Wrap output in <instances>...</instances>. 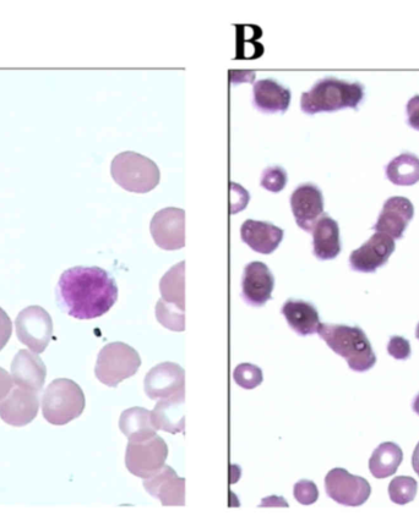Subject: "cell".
<instances>
[{"label": "cell", "mask_w": 419, "mask_h": 527, "mask_svg": "<svg viewBox=\"0 0 419 527\" xmlns=\"http://www.w3.org/2000/svg\"><path fill=\"white\" fill-rule=\"evenodd\" d=\"M13 333V323L10 321L7 312L0 309V351L8 344Z\"/></svg>", "instance_id": "cell-34"}, {"label": "cell", "mask_w": 419, "mask_h": 527, "mask_svg": "<svg viewBox=\"0 0 419 527\" xmlns=\"http://www.w3.org/2000/svg\"><path fill=\"white\" fill-rule=\"evenodd\" d=\"M396 249L395 240L389 235L375 233L366 244L352 251L350 265L353 271L374 273L386 265Z\"/></svg>", "instance_id": "cell-12"}, {"label": "cell", "mask_w": 419, "mask_h": 527, "mask_svg": "<svg viewBox=\"0 0 419 527\" xmlns=\"http://www.w3.org/2000/svg\"><path fill=\"white\" fill-rule=\"evenodd\" d=\"M184 400L185 399L159 400L155 409L151 411L152 421H154L157 431H165L172 433V435L184 432Z\"/></svg>", "instance_id": "cell-23"}, {"label": "cell", "mask_w": 419, "mask_h": 527, "mask_svg": "<svg viewBox=\"0 0 419 527\" xmlns=\"http://www.w3.org/2000/svg\"><path fill=\"white\" fill-rule=\"evenodd\" d=\"M287 173L282 167H270L266 168L261 177L260 184L265 190L270 192H280L285 189L287 184Z\"/></svg>", "instance_id": "cell-31"}, {"label": "cell", "mask_w": 419, "mask_h": 527, "mask_svg": "<svg viewBox=\"0 0 419 527\" xmlns=\"http://www.w3.org/2000/svg\"><path fill=\"white\" fill-rule=\"evenodd\" d=\"M156 317L163 327L171 329V331L183 332L185 329L184 311L165 303L162 299L156 305Z\"/></svg>", "instance_id": "cell-29"}, {"label": "cell", "mask_w": 419, "mask_h": 527, "mask_svg": "<svg viewBox=\"0 0 419 527\" xmlns=\"http://www.w3.org/2000/svg\"><path fill=\"white\" fill-rule=\"evenodd\" d=\"M416 338L419 340V323L416 329Z\"/></svg>", "instance_id": "cell-39"}, {"label": "cell", "mask_w": 419, "mask_h": 527, "mask_svg": "<svg viewBox=\"0 0 419 527\" xmlns=\"http://www.w3.org/2000/svg\"><path fill=\"white\" fill-rule=\"evenodd\" d=\"M291 207L298 227L310 233L324 214L323 192L314 184L299 185L291 196Z\"/></svg>", "instance_id": "cell-14"}, {"label": "cell", "mask_w": 419, "mask_h": 527, "mask_svg": "<svg viewBox=\"0 0 419 527\" xmlns=\"http://www.w3.org/2000/svg\"><path fill=\"white\" fill-rule=\"evenodd\" d=\"M85 394L79 384L67 378L53 381L43 393L42 413L52 425L69 424L84 413Z\"/></svg>", "instance_id": "cell-4"}, {"label": "cell", "mask_w": 419, "mask_h": 527, "mask_svg": "<svg viewBox=\"0 0 419 527\" xmlns=\"http://www.w3.org/2000/svg\"><path fill=\"white\" fill-rule=\"evenodd\" d=\"M57 296L69 316L94 320L106 315L117 303L118 287L100 267H74L59 279Z\"/></svg>", "instance_id": "cell-1"}, {"label": "cell", "mask_w": 419, "mask_h": 527, "mask_svg": "<svg viewBox=\"0 0 419 527\" xmlns=\"http://www.w3.org/2000/svg\"><path fill=\"white\" fill-rule=\"evenodd\" d=\"M145 393L152 400L185 399V372L174 362H163L151 369L144 381Z\"/></svg>", "instance_id": "cell-10"}, {"label": "cell", "mask_w": 419, "mask_h": 527, "mask_svg": "<svg viewBox=\"0 0 419 527\" xmlns=\"http://www.w3.org/2000/svg\"><path fill=\"white\" fill-rule=\"evenodd\" d=\"M152 238L163 250L173 251L185 246V212L168 207L157 212L150 224Z\"/></svg>", "instance_id": "cell-11"}, {"label": "cell", "mask_w": 419, "mask_h": 527, "mask_svg": "<svg viewBox=\"0 0 419 527\" xmlns=\"http://www.w3.org/2000/svg\"><path fill=\"white\" fill-rule=\"evenodd\" d=\"M318 334L334 353L347 361L352 371L367 372L377 364V356L362 328L320 323Z\"/></svg>", "instance_id": "cell-2"}, {"label": "cell", "mask_w": 419, "mask_h": 527, "mask_svg": "<svg viewBox=\"0 0 419 527\" xmlns=\"http://www.w3.org/2000/svg\"><path fill=\"white\" fill-rule=\"evenodd\" d=\"M388 353L396 360H407L411 356V344L404 337H393L388 345Z\"/></svg>", "instance_id": "cell-33"}, {"label": "cell", "mask_w": 419, "mask_h": 527, "mask_svg": "<svg viewBox=\"0 0 419 527\" xmlns=\"http://www.w3.org/2000/svg\"><path fill=\"white\" fill-rule=\"evenodd\" d=\"M295 498L303 505H310L318 501L319 491L317 485L313 481L302 480L296 483Z\"/></svg>", "instance_id": "cell-32"}, {"label": "cell", "mask_w": 419, "mask_h": 527, "mask_svg": "<svg viewBox=\"0 0 419 527\" xmlns=\"http://www.w3.org/2000/svg\"><path fill=\"white\" fill-rule=\"evenodd\" d=\"M412 409L417 415H419V394L417 395L415 400H413Z\"/></svg>", "instance_id": "cell-38"}, {"label": "cell", "mask_w": 419, "mask_h": 527, "mask_svg": "<svg viewBox=\"0 0 419 527\" xmlns=\"http://www.w3.org/2000/svg\"><path fill=\"white\" fill-rule=\"evenodd\" d=\"M292 93L274 79L255 82L253 103L258 111L266 114L285 113L291 106Z\"/></svg>", "instance_id": "cell-20"}, {"label": "cell", "mask_w": 419, "mask_h": 527, "mask_svg": "<svg viewBox=\"0 0 419 527\" xmlns=\"http://www.w3.org/2000/svg\"><path fill=\"white\" fill-rule=\"evenodd\" d=\"M413 214L415 207L406 197H390L384 203L383 211L373 229L375 232L389 235L394 240L401 239L408 223L412 221Z\"/></svg>", "instance_id": "cell-17"}, {"label": "cell", "mask_w": 419, "mask_h": 527, "mask_svg": "<svg viewBox=\"0 0 419 527\" xmlns=\"http://www.w3.org/2000/svg\"><path fill=\"white\" fill-rule=\"evenodd\" d=\"M363 98L364 86L359 82L324 78L319 80L312 90L303 93L301 108L308 115L331 113L345 108L356 109Z\"/></svg>", "instance_id": "cell-3"}, {"label": "cell", "mask_w": 419, "mask_h": 527, "mask_svg": "<svg viewBox=\"0 0 419 527\" xmlns=\"http://www.w3.org/2000/svg\"><path fill=\"white\" fill-rule=\"evenodd\" d=\"M12 377L16 386L40 393L45 386L47 367L40 354L20 350L13 360Z\"/></svg>", "instance_id": "cell-18"}, {"label": "cell", "mask_w": 419, "mask_h": 527, "mask_svg": "<svg viewBox=\"0 0 419 527\" xmlns=\"http://www.w3.org/2000/svg\"><path fill=\"white\" fill-rule=\"evenodd\" d=\"M418 483L413 477L399 476L391 481L389 485V496L391 502L405 505L416 498Z\"/></svg>", "instance_id": "cell-28"}, {"label": "cell", "mask_w": 419, "mask_h": 527, "mask_svg": "<svg viewBox=\"0 0 419 527\" xmlns=\"http://www.w3.org/2000/svg\"><path fill=\"white\" fill-rule=\"evenodd\" d=\"M386 177L397 186H412L419 181V158L402 153L386 166Z\"/></svg>", "instance_id": "cell-26"}, {"label": "cell", "mask_w": 419, "mask_h": 527, "mask_svg": "<svg viewBox=\"0 0 419 527\" xmlns=\"http://www.w3.org/2000/svg\"><path fill=\"white\" fill-rule=\"evenodd\" d=\"M40 395L24 388H15L0 402V417L10 426L23 427L36 419Z\"/></svg>", "instance_id": "cell-13"}, {"label": "cell", "mask_w": 419, "mask_h": 527, "mask_svg": "<svg viewBox=\"0 0 419 527\" xmlns=\"http://www.w3.org/2000/svg\"><path fill=\"white\" fill-rule=\"evenodd\" d=\"M282 315L288 325L299 336L306 337L318 333L320 326L319 312L313 304L303 300H287L282 306Z\"/></svg>", "instance_id": "cell-22"}, {"label": "cell", "mask_w": 419, "mask_h": 527, "mask_svg": "<svg viewBox=\"0 0 419 527\" xmlns=\"http://www.w3.org/2000/svg\"><path fill=\"white\" fill-rule=\"evenodd\" d=\"M404 460L402 449L393 442H385L374 450L369 460V470L375 479H386L396 474Z\"/></svg>", "instance_id": "cell-25"}, {"label": "cell", "mask_w": 419, "mask_h": 527, "mask_svg": "<svg viewBox=\"0 0 419 527\" xmlns=\"http://www.w3.org/2000/svg\"><path fill=\"white\" fill-rule=\"evenodd\" d=\"M412 468L416 471V474L419 476V443L417 444L415 452H413L412 455Z\"/></svg>", "instance_id": "cell-37"}, {"label": "cell", "mask_w": 419, "mask_h": 527, "mask_svg": "<svg viewBox=\"0 0 419 527\" xmlns=\"http://www.w3.org/2000/svg\"><path fill=\"white\" fill-rule=\"evenodd\" d=\"M236 383L244 389H254L263 383V371L260 367L252 364H242L236 367L233 373Z\"/></svg>", "instance_id": "cell-30"}, {"label": "cell", "mask_w": 419, "mask_h": 527, "mask_svg": "<svg viewBox=\"0 0 419 527\" xmlns=\"http://www.w3.org/2000/svg\"><path fill=\"white\" fill-rule=\"evenodd\" d=\"M185 262L171 268L161 279L160 289L162 300L185 310Z\"/></svg>", "instance_id": "cell-27"}, {"label": "cell", "mask_w": 419, "mask_h": 527, "mask_svg": "<svg viewBox=\"0 0 419 527\" xmlns=\"http://www.w3.org/2000/svg\"><path fill=\"white\" fill-rule=\"evenodd\" d=\"M167 457V443L156 433L155 436L139 441H129L125 465L130 474L145 480L165 465Z\"/></svg>", "instance_id": "cell-7"}, {"label": "cell", "mask_w": 419, "mask_h": 527, "mask_svg": "<svg viewBox=\"0 0 419 527\" xmlns=\"http://www.w3.org/2000/svg\"><path fill=\"white\" fill-rule=\"evenodd\" d=\"M119 428L129 441H139L156 435L157 428L152 421L151 411L144 408L125 410L119 419Z\"/></svg>", "instance_id": "cell-24"}, {"label": "cell", "mask_w": 419, "mask_h": 527, "mask_svg": "<svg viewBox=\"0 0 419 527\" xmlns=\"http://www.w3.org/2000/svg\"><path fill=\"white\" fill-rule=\"evenodd\" d=\"M13 386V377L9 375V372L0 367V402L5 397H8V394L12 392Z\"/></svg>", "instance_id": "cell-36"}, {"label": "cell", "mask_w": 419, "mask_h": 527, "mask_svg": "<svg viewBox=\"0 0 419 527\" xmlns=\"http://www.w3.org/2000/svg\"><path fill=\"white\" fill-rule=\"evenodd\" d=\"M275 277L263 262H252L244 268L242 296L248 305L264 306L272 298Z\"/></svg>", "instance_id": "cell-15"}, {"label": "cell", "mask_w": 419, "mask_h": 527, "mask_svg": "<svg viewBox=\"0 0 419 527\" xmlns=\"http://www.w3.org/2000/svg\"><path fill=\"white\" fill-rule=\"evenodd\" d=\"M407 123L419 131V95L412 97L407 103Z\"/></svg>", "instance_id": "cell-35"}, {"label": "cell", "mask_w": 419, "mask_h": 527, "mask_svg": "<svg viewBox=\"0 0 419 527\" xmlns=\"http://www.w3.org/2000/svg\"><path fill=\"white\" fill-rule=\"evenodd\" d=\"M16 334L21 343L36 354H41L51 343L53 321L41 306L26 307L15 321Z\"/></svg>", "instance_id": "cell-8"}, {"label": "cell", "mask_w": 419, "mask_h": 527, "mask_svg": "<svg viewBox=\"0 0 419 527\" xmlns=\"http://www.w3.org/2000/svg\"><path fill=\"white\" fill-rule=\"evenodd\" d=\"M314 255L321 261L334 260L341 252L339 223L324 213L312 230Z\"/></svg>", "instance_id": "cell-21"}, {"label": "cell", "mask_w": 419, "mask_h": 527, "mask_svg": "<svg viewBox=\"0 0 419 527\" xmlns=\"http://www.w3.org/2000/svg\"><path fill=\"white\" fill-rule=\"evenodd\" d=\"M325 490L333 501L346 507H359L368 501L372 493L366 479L351 475L342 468L333 469L326 475Z\"/></svg>", "instance_id": "cell-9"}, {"label": "cell", "mask_w": 419, "mask_h": 527, "mask_svg": "<svg viewBox=\"0 0 419 527\" xmlns=\"http://www.w3.org/2000/svg\"><path fill=\"white\" fill-rule=\"evenodd\" d=\"M285 232L269 222L249 219L242 225L241 236L244 243L261 255H271L284 240Z\"/></svg>", "instance_id": "cell-19"}, {"label": "cell", "mask_w": 419, "mask_h": 527, "mask_svg": "<svg viewBox=\"0 0 419 527\" xmlns=\"http://www.w3.org/2000/svg\"><path fill=\"white\" fill-rule=\"evenodd\" d=\"M144 487L146 492L159 499L165 507L185 505V480L171 466L163 465L156 474L144 480Z\"/></svg>", "instance_id": "cell-16"}, {"label": "cell", "mask_w": 419, "mask_h": 527, "mask_svg": "<svg viewBox=\"0 0 419 527\" xmlns=\"http://www.w3.org/2000/svg\"><path fill=\"white\" fill-rule=\"evenodd\" d=\"M140 366L138 351L125 343H111L100 351L95 375L100 382L114 388L127 378L133 377Z\"/></svg>", "instance_id": "cell-6"}, {"label": "cell", "mask_w": 419, "mask_h": 527, "mask_svg": "<svg viewBox=\"0 0 419 527\" xmlns=\"http://www.w3.org/2000/svg\"><path fill=\"white\" fill-rule=\"evenodd\" d=\"M114 181L124 190L148 194L160 184L161 173L155 162L136 152H123L111 164Z\"/></svg>", "instance_id": "cell-5"}]
</instances>
